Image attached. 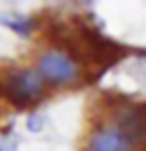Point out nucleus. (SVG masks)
<instances>
[{
    "label": "nucleus",
    "mask_w": 146,
    "mask_h": 151,
    "mask_svg": "<svg viewBox=\"0 0 146 151\" xmlns=\"http://www.w3.org/2000/svg\"><path fill=\"white\" fill-rule=\"evenodd\" d=\"M57 33H63L61 37L68 46V52L72 54V61L96 66L98 74H102L107 66L117 65V61H120L128 54L124 46L105 39L96 28H91L87 24H80L72 29L63 28V32L57 28Z\"/></svg>",
    "instance_id": "obj_1"
},
{
    "label": "nucleus",
    "mask_w": 146,
    "mask_h": 151,
    "mask_svg": "<svg viewBox=\"0 0 146 151\" xmlns=\"http://www.w3.org/2000/svg\"><path fill=\"white\" fill-rule=\"evenodd\" d=\"M0 92L15 107L24 109L35 105L43 98V79L35 72L15 70L7 76L4 83H0Z\"/></svg>",
    "instance_id": "obj_2"
},
{
    "label": "nucleus",
    "mask_w": 146,
    "mask_h": 151,
    "mask_svg": "<svg viewBox=\"0 0 146 151\" xmlns=\"http://www.w3.org/2000/svg\"><path fill=\"white\" fill-rule=\"evenodd\" d=\"M117 131L128 146L146 151V103L126 105L117 114Z\"/></svg>",
    "instance_id": "obj_3"
},
{
    "label": "nucleus",
    "mask_w": 146,
    "mask_h": 151,
    "mask_svg": "<svg viewBox=\"0 0 146 151\" xmlns=\"http://www.w3.org/2000/svg\"><path fill=\"white\" fill-rule=\"evenodd\" d=\"M80 76L78 63L61 52H46L39 59V78L52 85H68Z\"/></svg>",
    "instance_id": "obj_4"
},
{
    "label": "nucleus",
    "mask_w": 146,
    "mask_h": 151,
    "mask_svg": "<svg viewBox=\"0 0 146 151\" xmlns=\"http://www.w3.org/2000/svg\"><path fill=\"white\" fill-rule=\"evenodd\" d=\"M89 151H129V146L115 129H102L91 137Z\"/></svg>",
    "instance_id": "obj_5"
},
{
    "label": "nucleus",
    "mask_w": 146,
    "mask_h": 151,
    "mask_svg": "<svg viewBox=\"0 0 146 151\" xmlns=\"http://www.w3.org/2000/svg\"><path fill=\"white\" fill-rule=\"evenodd\" d=\"M0 22L6 24L7 28H11L15 33L19 35H28L32 29L35 28V22L33 19H28V17H9V15H0Z\"/></svg>",
    "instance_id": "obj_6"
}]
</instances>
